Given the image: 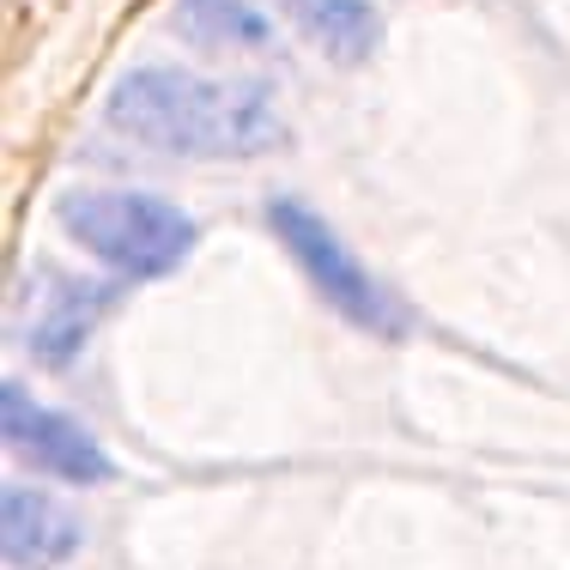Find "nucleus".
Here are the masks:
<instances>
[{
	"instance_id": "obj_1",
	"label": "nucleus",
	"mask_w": 570,
	"mask_h": 570,
	"mask_svg": "<svg viewBox=\"0 0 570 570\" xmlns=\"http://www.w3.org/2000/svg\"><path fill=\"white\" fill-rule=\"evenodd\" d=\"M104 121L176 158H255L285 140L262 79H213L188 67H128L104 98Z\"/></svg>"
},
{
	"instance_id": "obj_2",
	"label": "nucleus",
	"mask_w": 570,
	"mask_h": 570,
	"mask_svg": "<svg viewBox=\"0 0 570 570\" xmlns=\"http://www.w3.org/2000/svg\"><path fill=\"white\" fill-rule=\"evenodd\" d=\"M61 230L121 279H165L195 255L200 225L176 200L140 188H67L56 200Z\"/></svg>"
},
{
	"instance_id": "obj_3",
	"label": "nucleus",
	"mask_w": 570,
	"mask_h": 570,
	"mask_svg": "<svg viewBox=\"0 0 570 570\" xmlns=\"http://www.w3.org/2000/svg\"><path fill=\"white\" fill-rule=\"evenodd\" d=\"M267 225H274V237L285 243V255L297 262V274H304V279L322 292V304H328L334 316H346L358 334L401 341V334L413 328L406 304L371 274V267L358 262V255L346 249V237H341L328 219H322L309 200L274 195V200H267Z\"/></svg>"
},
{
	"instance_id": "obj_4",
	"label": "nucleus",
	"mask_w": 570,
	"mask_h": 570,
	"mask_svg": "<svg viewBox=\"0 0 570 570\" xmlns=\"http://www.w3.org/2000/svg\"><path fill=\"white\" fill-rule=\"evenodd\" d=\"M7 443L12 455H24L37 473H49V480H67V485H104L116 473V461L104 455V443L91 438L79 419L56 413V406L31 401L19 383H7Z\"/></svg>"
},
{
	"instance_id": "obj_5",
	"label": "nucleus",
	"mask_w": 570,
	"mask_h": 570,
	"mask_svg": "<svg viewBox=\"0 0 570 570\" xmlns=\"http://www.w3.org/2000/svg\"><path fill=\"white\" fill-rule=\"evenodd\" d=\"M0 534H7V564L49 570L79 552V515L61 498L37 492V485H7V498H0Z\"/></svg>"
},
{
	"instance_id": "obj_6",
	"label": "nucleus",
	"mask_w": 570,
	"mask_h": 570,
	"mask_svg": "<svg viewBox=\"0 0 570 570\" xmlns=\"http://www.w3.org/2000/svg\"><path fill=\"white\" fill-rule=\"evenodd\" d=\"M110 285H86V279H56V297H43V309H37L31 322V358L49 364V371H67V364L86 352L91 328L104 322V309H110Z\"/></svg>"
},
{
	"instance_id": "obj_7",
	"label": "nucleus",
	"mask_w": 570,
	"mask_h": 570,
	"mask_svg": "<svg viewBox=\"0 0 570 570\" xmlns=\"http://www.w3.org/2000/svg\"><path fill=\"white\" fill-rule=\"evenodd\" d=\"M274 7L297 37H309L322 56L341 67H358L383 43V12L371 0H274Z\"/></svg>"
},
{
	"instance_id": "obj_8",
	"label": "nucleus",
	"mask_w": 570,
	"mask_h": 570,
	"mask_svg": "<svg viewBox=\"0 0 570 570\" xmlns=\"http://www.w3.org/2000/svg\"><path fill=\"white\" fill-rule=\"evenodd\" d=\"M176 24L195 43H237V49H267L274 24L262 19V7L249 0H176Z\"/></svg>"
}]
</instances>
